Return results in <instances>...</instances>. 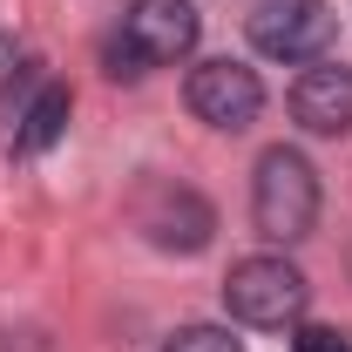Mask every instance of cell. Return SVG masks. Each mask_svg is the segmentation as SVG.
I'll use <instances>...</instances> for the list:
<instances>
[{
  "label": "cell",
  "instance_id": "cell-1",
  "mask_svg": "<svg viewBox=\"0 0 352 352\" xmlns=\"http://www.w3.org/2000/svg\"><path fill=\"white\" fill-rule=\"evenodd\" d=\"M251 223H258V237L271 244H298L311 237V223H318V170H311L298 149H264L258 156V176H251Z\"/></svg>",
  "mask_w": 352,
  "mask_h": 352
},
{
  "label": "cell",
  "instance_id": "cell-2",
  "mask_svg": "<svg viewBox=\"0 0 352 352\" xmlns=\"http://www.w3.org/2000/svg\"><path fill=\"white\" fill-rule=\"evenodd\" d=\"M223 305L237 325H258V332H278V325H298L311 305V285L305 271L292 258H278V251H258V258L230 264V278H223Z\"/></svg>",
  "mask_w": 352,
  "mask_h": 352
},
{
  "label": "cell",
  "instance_id": "cell-3",
  "mask_svg": "<svg viewBox=\"0 0 352 352\" xmlns=\"http://www.w3.org/2000/svg\"><path fill=\"white\" fill-rule=\"evenodd\" d=\"M332 34H339L332 0H264L251 14V47L264 61H325Z\"/></svg>",
  "mask_w": 352,
  "mask_h": 352
},
{
  "label": "cell",
  "instance_id": "cell-4",
  "mask_svg": "<svg viewBox=\"0 0 352 352\" xmlns=\"http://www.w3.org/2000/svg\"><path fill=\"white\" fill-rule=\"evenodd\" d=\"M183 102H190V116L197 122H210V129H251L264 109V82L258 68H244V61H230V54H217V61H197L190 68V82H183Z\"/></svg>",
  "mask_w": 352,
  "mask_h": 352
},
{
  "label": "cell",
  "instance_id": "cell-5",
  "mask_svg": "<svg viewBox=\"0 0 352 352\" xmlns=\"http://www.w3.org/2000/svg\"><path fill=\"white\" fill-rule=\"evenodd\" d=\"M197 34H204V21H197L190 0H129V14H122V41L135 47L142 68L183 61L197 47Z\"/></svg>",
  "mask_w": 352,
  "mask_h": 352
},
{
  "label": "cell",
  "instance_id": "cell-6",
  "mask_svg": "<svg viewBox=\"0 0 352 352\" xmlns=\"http://www.w3.org/2000/svg\"><path fill=\"white\" fill-rule=\"evenodd\" d=\"M292 116L305 135H352V68H339V61L305 68L292 88Z\"/></svg>",
  "mask_w": 352,
  "mask_h": 352
},
{
  "label": "cell",
  "instance_id": "cell-7",
  "mask_svg": "<svg viewBox=\"0 0 352 352\" xmlns=\"http://www.w3.org/2000/svg\"><path fill=\"white\" fill-rule=\"evenodd\" d=\"M142 230H149V244H156V251H183V258H190V251H204V244H210L217 217H210V204H204L197 190L170 183V190H156V197H149Z\"/></svg>",
  "mask_w": 352,
  "mask_h": 352
},
{
  "label": "cell",
  "instance_id": "cell-8",
  "mask_svg": "<svg viewBox=\"0 0 352 352\" xmlns=\"http://www.w3.org/2000/svg\"><path fill=\"white\" fill-rule=\"evenodd\" d=\"M61 129H68V88L47 82L28 109H21V129H14V149L21 156H41V149H54L61 142Z\"/></svg>",
  "mask_w": 352,
  "mask_h": 352
},
{
  "label": "cell",
  "instance_id": "cell-9",
  "mask_svg": "<svg viewBox=\"0 0 352 352\" xmlns=\"http://www.w3.org/2000/svg\"><path fill=\"white\" fill-rule=\"evenodd\" d=\"M163 352H244V346H237L223 325H183V332H176Z\"/></svg>",
  "mask_w": 352,
  "mask_h": 352
},
{
  "label": "cell",
  "instance_id": "cell-10",
  "mask_svg": "<svg viewBox=\"0 0 352 352\" xmlns=\"http://www.w3.org/2000/svg\"><path fill=\"white\" fill-rule=\"evenodd\" d=\"M292 352H352V339L332 332V325H298L292 332Z\"/></svg>",
  "mask_w": 352,
  "mask_h": 352
}]
</instances>
